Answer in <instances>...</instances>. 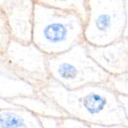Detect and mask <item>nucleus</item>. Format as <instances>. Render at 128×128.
<instances>
[{
	"instance_id": "20e7f679",
	"label": "nucleus",
	"mask_w": 128,
	"mask_h": 128,
	"mask_svg": "<svg viewBox=\"0 0 128 128\" xmlns=\"http://www.w3.org/2000/svg\"><path fill=\"white\" fill-rule=\"evenodd\" d=\"M88 15L85 25V42L105 46L124 38L127 9L125 0H88Z\"/></svg>"
},
{
	"instance_id": "f03ea898",
	"label": "nucleus",
	"mask_w": 128,
	"mask_h": 128,
	"mask_svg": "<svg viewBox=\"0 0 128 128\" xmlns=\"http://www.w3.org/2000/svg\"><path fill=\"white\" fill-rule=\"evenodd\" d=\"M85 22L75 13L34 3L32 43L48 56L84 43Z\"/></svg>"
},
{
	"instance_id": "6e6552de",
	"label": "nucleus",
	"mask_w": 128,
	"mask_h": 128,
	"mask_svg": "<svg viewBox=\"0 0 128 128\" xmlns=\"http://www.w3.org/2000/svg\"><path fill=\"white\" fill-rule=\"evenodd\" d=\"M39 90L18 76L3 61L0 60V98L13 100L33 96Z\"/></svg>"
},
{
	"instance_id": "f3484780",
	"label": "nucleus",
	"mask_w": 128,
	"mask_h": 128,
	"mask_svg": "<svg viewBox=\"0 0 128 128\" xmlns=\"http://www.w3.org/2000/svg\"><path fill=\"white\" fill-rule=\"evenodd\" d=\"M118 98L120 102L122 103L124 110L125 111L126 113V116L128 118V97H125V96H122V95H118Z\"/></svg>"
},
{
	"instance_id": "f8f14e48",
	"label": "nucleus",
	"mask_w": 128,
	"mask_h": 128,
	"mask_svg": "<svg viewBox=\"0 0 128 128\" xmlns=\"http://www.w3.org/2000/svg\"><path fill=\"white\" fill-rule=\"evenodd\" d=\"M106 86L118 95L128 97V76L126 74L111 76Z\"/></svg>"
},
{
	"instance_id": "423d86ee",
	"label": "nucleus",
	"mask_w": 128,
	"mask_h": 128,
	"mask_svg": "<svg viewBox=\"0 0 128 128\" xmlns=\"http://www.w3.org/2000/svg\"><path fill=\"white\" fill-rule=\"evenodd\" d=\"M34 3L33 0H0V10L6 18L13 40L26 44L32 42Z\"/></svg>"
},
{
	"instance_id": "4468645a",
	"label": "nucleus",
	"mask_w": 128,
	"mask_h": 128,
	"mask_svg": "<svg viewBox=\"0 0 128 128\" xmlns=\"http://www.w3.org/2000/svg\"><path fill=\"white\" fill-rule=\"evenodd\" d=\"M60 128H92L91 125L72 118H60Z\"/></svg>"
},
{
	"instance_id": "aec40b11",
	"label": "nucleus",
	"mask_w": 128,
	"mask_h": 128,
	"mask_svg": "<svg viewBox=\"0 0 128 128\" xmlns=\"http://www.w3.org/2000/svg\"><path fill=\"white\" fill-rule=\"evenodd\" d=\"M127 74V76H128V73H127V74Z\"/></svg>"
},
{
	"instance_id": "dca6fc26",
	"label": "nucleus",
	"mask_w": 128,
	"mask_h": 128,
	"mask_svg": "<svg viewBox=\"0 0 128 128\" xmlns=\"http://www.w3.org/2000/svg\"><path fill=\"white\" fill-rule=\"evenodd\" d=\"M19 106L12 103L10 100L0 98V110H12L17 108Z\"/></svg>"
},
{
	"instance_id": "2eb2a0df",
	"label": "nucleus",
	"mask_w": 128,
	"mask_h": 128,
	"mask_svg": "<svg viewBox=\"0 0 128 128\" xmlns=\"http://www.w3.org/2000/svg\"><path fill=\"white\" fill-rule=\"evenodd\" d=\"M44 128H60V118L39 117Z\"/></svg>"
},
{
	"instance_id": "9d476101",
	"label": "nucleus",
	"mask_w": 128,
	"mask_h": 128,
	"mask_svg": "<svg viewBox=\"0 0 128 128\" xmlns=\"http://www.w3.org/2000/svg\"><path fill=\"white\" fill-rule=\"evenodd\" d=\"M0 128H44L38 116L18 106L0 110Z\"/></svg>"
},
{
	"instance_id": "ddd939ff",
	"label": "nucleus",
	"mask_w": 128,
	"mask_h": 128,
	"mask_svg": "<svg viewBox=\"0 0 128 128\" xmlns=\"http://www.w3.org/2000/svg\"><path fill=\"white\" fill-rule=\"evenodd\" d=\"M12 40L10 30L6 18L4 14L0 10V54L5 52Z\"/></svg>"
},
{
	"instance_id": "0eeeda50",
	"label": "nucleus",
	"mask_w": 128,
	"mask_h": 128,
	"mask_svg": "<svg viewBox=\"0 0 128 128\" xmlns=\"http://www.w3.org/2000/svg\"><path fill=\"white\" fill-rule=\"evenodd\" d=\"M87 44L89 56L110 76L128 72V40L123 38L105 46Z\"/></svg>"
},
{
	"instance_id": "1a4fd4ad",
	"label": "nucleus",
	"mask_w": 128,
	"mask_h": 128,
	"mask_svg": "<svg viewBox=\"0 0 128 128\" xmlns=\"http://www.w3.org/2000/svg\"><path fill=\"white\" fill-rule=\"evenodd\" d=\"M10 100L38 117H51L55 118H70L58 105L40 91L33 96L19 98Z\"/></svg>"
},
{
	"instance_id": "f257e3e1",
	"label": "nucleus",
	"mask_w": 128,
	"mask_h": 128,
	"mask_svg": "<svg viewBox=\"0 0 128 128\" xmlns=\"http://www.w3.org/2000/svg\"><path fill=\"white\" fill-rule=\"evenodd\" d=\"M40 91L51 98L70 118L89 125H128L118 95L106 84H93L68 90L50 79Z\"/></svg>"
},
{
	"instance_id": "a211bd4d",
	"label": "nucleus",
	"mask_w": 128,
	"mask_h": 128,
	"mask_svg": "<svg viewBox=\"0 0 128 128\" xmlns=\"http://www.w3.org/2000/svg\"><path fill=\"white\" fill-rule=\"evenodd\" d=\"M92 128H128V125L119 124L112 126H99V125H91Z\"/></svg>"
},
{
	"instance_id": "39448f33",
	"label": "nucleus",
	"mask_w": 128,
	"mask_h": 128,
	"mask_svg": "<svg viewBox=\"0 0 128 128\" xmlns=\"http://www.w3.org/2000/svg\"><path fill=\"white\" fill-rule=\"evenodd\" d=\"M0 60L39 91L51 79L48 56L32 42L26 44L12 40L5 52L0 54Z\"/></svg>"
},
{
	"instance_id": "7ed1b4c3",
	"label": "nucleus",
	"mask_w": 128,
	"mask_h": 128,
	"mask_svg": "<svg viewBox=\"0 0 128 128\" xmlns=\"http://www.w3.org/2000/svg\"><path fill=\"white\" fill-rule=\"evenodd\" d=\"M51 79L68 90L93 84H106L110 75L89 56L86 42L63 53L48 56Z\"/></svg>"
},
{
	"instance_id": "9b49d317",
	"label": "nucleus",
	"mask_w": 128,
	"mask_h": 128,
	"mask_svg": "<svg viewBox=\"0 0 128 128\" xmlns=\"http://www.w3.org/2000/svg\"><path fill=\"white\" fill-rule=\"evenodd\" d=\"M41 3L57 9L70 11L79 15L85 22L88 15V0H39Z\"/></svg>"
},
{
	"instance_id": "6ab92c4d",
	"label": "nucleus",
	"mask_w": 128,
	"mask_h": 128,
	"mask_svg": "<svg viewBox=\"0 0 128 128\" xmlns=\"http://www.w3.org/2000/svg\"><path fill=\"white\" fill-rule=\"evenodd\" d=\"M125 2H126V9H127V23H126L124 38H126L128 40V0H125Z\"/></svg>"
}]
</instances>
